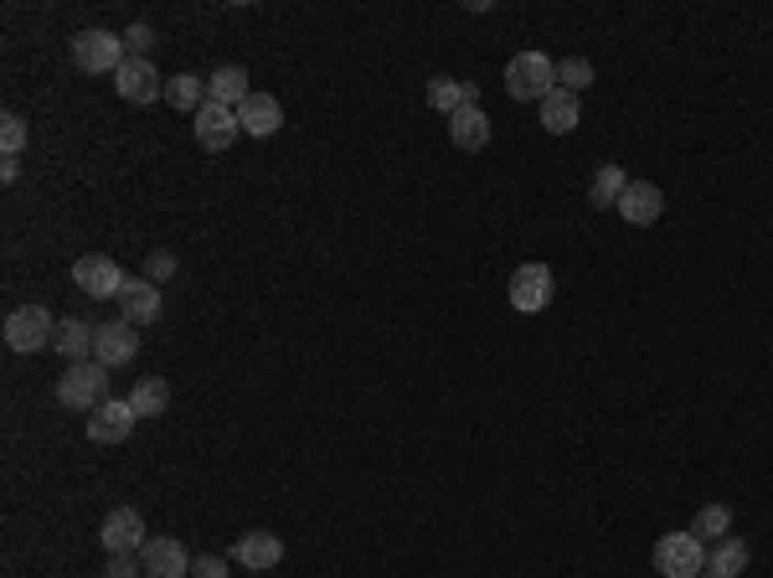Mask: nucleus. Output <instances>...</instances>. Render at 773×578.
<instances>
[{"label":"nucleus","instance_id":"19","mask_svg":"<svg viewBox=\"0 0 773 578\" xmlns=\"http://www.w3.org/2000/svg\"><path fill=\"white\" fill-rule=\"evenodd\" d=\"M449 124V140H455L459 151H485L490 145V114L485 109H459L455 120H444Z\"/></svg>","mask_w":773,"mask_h":578},{"label":"nucleus","instance_id":"10","mask_svg":"<svg viewBox=\"0 0 773 578\" xmlns=\"http://www.w3.org/2000/svg\"><path fill=\"white\" fill-rule=\"evenodd\" d=\"M139 413L130 409V398H109V403H99V409L88 413V440L93 444H124L130 434H135Z\"/></svg>","mask_w":773,"mask_h":578},{"label":"nucleus","instance_id":"17","mask_svg":"<svg viewBox=\"0 0 773 578\" xmlns=\"http://www.w3.org/2000/svg\"><path fill=\"white\" fill-rule=\"evenodd\" d=\"M233 558L237 568H248V574H264V568H279V558H284V543L273 537V532H243L233 547Z\"/></svg>","mask_w":773,"mask_h":578},{"label":"nucleus","instance_id":"18","mask_svg":"<svg viewBox=\"0 0 773 578\" xmlns=\"http://www.w3.org/2000/svg\"><path fill=\"white\" fill-rule=\"evenodd\" d=\"M537 109H541V130H547V135H572L578 120H583V103H578V93H568V88L547 93Z\"/></svg>","mask_w":773,"mask_h":578},{"label":"nucleus","instance_id":"30","mask_svg":"<svg viewBox=\"0 0 773 578\" xmlns=\"http://www.w3.org/2000/svg\"><path fill=\"white\" fill-rule=\"evenodd\" d=\"M176 269H181V264H176V254H170V248H150V254H145V279H150V285H166V279H176Z\"/></svg>","mask_w":773,"mask_h":578},{"label":"nucleus","instance_id":"11","mask_svg":"<svg viewBox=\"0 0 773 578\" xmlns=\"http://www.w3.org/2000/svg\"><path fill=\"white\" fill-rule=\"evenodd\" d=\"M139 563H145V578H186L197 558L186 553L181 537H150L139 547Z\"/></svg>","mask_w":773,"mask_h":578},{"label":"nucleus","instance_id":"16","mask_svg":"<svg viewBox=\"0 0 773 578\" xmlns=\"http://www.w3.org/2000/svg\"><path fill=\"white\" fill-rule=\"evenodd\" d=\"M237 124H243V135L269 140L273 130L284 124V109H279V99H273V93H258V88H253L248 99H243V109H237Z\"/></svg>","mask_w":773,"mask_h":578},{"label":"nucleus","instance_id":"28","mask_svg":"<svg viewBox=\"0 0 773 578\" xmlns=\"http://www.w3.org/2000/svg\"><path fill=\"white\" fill-rule=\"evenodd\" d=\"M691 532H696V537H732V511L712 501V507H702V511H696V522H691Z\"/></svg>","mask_w":773,"mask_h":578},{"label":"nucleus","instance_id":"3","mask_svg":"<svg viewBox=\"0 0 773 578\" xmlns=\"http://www.w3.org/2000/svg\"><path fill=\"white\" fill-rule=\"evenodd\" d=\"M0 336H5V346H11V352H21V357H36V352H47L52 341H57V321H52L47 305H21V310H11V315H5Z\"/></svg>","mask_w":773,"mask_h":578},{"label":"nucleus","instance_id":"31","mask_svg":"<svg viewBox=\"0 0 773 578\" xmlns=\"http://www.w3.org/2000/svg\"><path fill=\"white\" fill-rule=\"evenodd\" d=\"M150 47H155V26L135 21V26L124 32V52H130V57H150Z\"/></svg>","mask_w":773,"mask_h":578},{"label":"nucleus","instance_id":"5","mask_svg":"<svg viewBox=\"0 0 773 578\" xmlns=\"http://www.w3.org/2000/svg\"><path fill=\"white\" fill-rule=\"evenodd\" d=\"M650 558H656L660 578H702L706 574V547L696 532H665Z\"/></svg>","mask_w":773,"mask_h":578},{"label":"nucleus","instance_id":"14","mask_svg":"<svg viewBox=\"0 0 773 578\" xmlns=\"http://www.w3.org/2000/svg\"><path fill=\"white\" fill-rule=\"evenodd\" d=\"M619 218L635 222V227H656V222L665 218V191H660L656 181H629L619 197Z\"/></svg>","mask_w":773,"mask_h":578},{"label":"nucleus","instance_id":"32","mask_svg":"<svg viewBox=\"0 0 773 578\" xmlns=\"http://www.w3.org/2000/svg\"><path fill=\"white\" fill-rule=\"evenodd\" d=\"M139 574H145L139 553H109V568H103V578H139Z\"/></svg>","mask_w":773,"mask_h":578},{"label":"nucleus","instance_id":"22","mask_svg":"<svg viewBox=\"0 0 773 578\" xmlns=\"http://www.w3.org/2000/svg\"><path fill=\"white\" fill-rule=\"evenodd\" d=\"M748 558H753V553H748L742 537H722V543L706 553V574L712 578H738L742 568H748Z\"/></svg>","mask_w":773,"mask_h":578},{"label":"nucleus","instance_id":"26","mask_svg":"<svg viewBox=\"0 0 773 578\" xmlns=\"http://www.w3.org/2000/svg\"><path fill=\"white\" fill-rule=\"evenodd\" d=\"M428 103H434L444 120H455L459 109H470V99H464V78H434V84H428Z\"/></svg>","mask_w":773,"mask_h":578},{"label":"nucleus","instance_id":"20","mask_svg":"<svg viewBox=\"0 0 773 578\" xmlns=\"http://www.w3.org/2000/svg\"><path fill=\"white\" fill-rule=\"evenodd\" d=\"M248 73L243 68H217L212 78H206V99L222 103V109H243V99H248Z\"/></svg>","mask_w":773,"mask_h":578},{"label":"nucleus","instance_id":"13","mask_svg":"<svg viewBox=\"0 0 773 578\" xmlns=\"http://www.w3.org/2000/svg\"><path fill=\"white\" fill-rule=\"evenodd\" d=\"M99 543L109 547V553H139V547L150 543V532H145V516H139L135 507H119L103 516V532Z\"/></svg>","mask_w":773,"mask_h":578},{"label":"nucleus","instance_id":"4","mask_svg":"<svg viewBox=\"0 0 773 578\" xmlns=\"http://www.w3.org/2000/svg\"><path fill=\"white\" fill-rule=\"evenodd\" d=\"M130 63V52H124V36L103 32V26H88V32L72 36V68L78 73H119Z\"/></svg>","mask_w":773,"mask_h":578},{"label":"nucleus","instance_id":"27","mask_svg":"<svg viewBox=\"0 0 773 578\" xmlns=\"http://www.w3.org/2000/svg\"><path fill=\"white\" fill-rule=\"evenodd\" d=\"M593 78H598V73H593L589 57H562V63H557V88H568V93H583Z\"/></svg>","mask_w":773,"mask_h":578},{"label":"nucleus","instance_id":"12","mask_svg":"<svg viewBox=\"0 0 773 578\" xmlns=\"http://www.w3.org/2000/svg\"><path fill=\"white\" fill-rule=\"evenodd\" d=\"M191 120H197L191 130H197V145H202V151H227V145L243 135L237 109H222V103H212V99H206V109H197Z\"/></svg>","mask_w":773,"mask_h":578},{"label":"nucleus","instance_id":"24","mask_svg":"<svg viewBox=\"0 0 773 578\" xmlns=\"http://www.w3.org/2000/svg\"><path fill=\"white\" fill-rule=\"evenodd\" d=\"M166 103H170V109H181V114H197V109H206V78H197V73L166 78Z\"/></svg>","mask_w":773,"mask_h":578},{"label":"nucleus","instance_id":"29","mask_svg":"<svg viewBox=\"0 0 773 578\" xmlns=\"http://www.w3.org/2000/svg\"><path fill=\"white\" fill-rule=\"evenodd\" d=\"M21 145H26V120L21 114H0V151H5V160H16Z\"/></svg>","mask_w":773,"mask_h":578},{"label":"nucleus","instance_id":"25","mask_svg":"<svg viewBox=\"0 0 773 578\" xmlns=\"http://www.w3.org/2000/svg\"><path fill=\"white\" fill-rule=\"evenodd\" d=\"M624 187H629V176H624V166H598L589 181V202L598 207V212H608V207H619Z\"/></svg>","mask_w":773,"mask_h":578},{"label":"nucleus","instance_id":"7","mask_svg":"<svg viewBox=\"0 0 773 578\" xmlns=\"http://www.w3.org/2000/svg\"><path fill=\"white\" fill-rule=\"evenodd\" d=\"M135 357H139V325H130L124 315L93 325V362H103L114 373V367H130Z\"/></svg>","mask_w":773,"mask_h":578},{"label":"nucleus","instance_id":"23","mask_svg":"<svg viewBox=\"0 0 773 578\" xmlns=\"http://www.w3.org/2000/svg\"><path fill=\"white\" fill-rule=\"evenodd\" d=\"M52 346L68 357V367H72V362H88V357H93V325L72 321V315H68V321H57V341H52Z\"/></svg>","mask_w":773,"mask_h":578},{"label":"nucleus","instance_id":"15","mask_svg":"<svg viewBox=\"0 0 773 578\" xmlns=\"http://www.w3.org/2000/svg\"><path fill=\"white\" fill-rule=\"evenodd\" d=\"M160 310H166V300H160V285H150L145 274L139 279H130L124 285V294H119V315L130 325H155L160 321Z\"/></svg>","mask_w":773,"mask_h":578},{"label":"nucleus","instance_id":"1","mask_svg":"<svg viewBox=\"0 0 773 578\" xmlns=\"http://www.w3.org/2000/svg\"><path fill=\"white\" fill-rule=\"evenodd\" d=\"M505 93L516 103H541L547 93H557V63L547 52H516L505 63Z\"/></svg>","mask_w":773,"mask_h":578},{"label":"nucleus","instance_id":"21","mask_svg":"<svg viewBox=\"0 0 773 578\" xmlns=\"http://www.w3.org/2000/svg\"><path fill=\"white\" fill-rule=\"evenodd\" d=\"M130 409H135L139 419H160V413L170 409V382L166 377H139L135 388H130Z\"/></svg>","mask_w":773,"mask_h":578},{"label":"nucleus","instance_id":"2","mask_svg":"<svg viewBox=\"0 0 773 578\" xmlns=\"http://www.w3.org/2000/svg\"><path fill=\"white\" fill-rule=\"evenodd\" d=\"M57 403L72 413H93L109 403V367L103 362H72L68 373L57 377Z\"/></svg>","mask_w":773,"mask_h":578},{"label":"nucleus","instance_id":"34","mask_svg":"<svg viewBox=\"0 0 773 578\" xmlns=\"http://www.w3.org/2000/svg\"><path fill=\"white\" fill-rule=\"evenodd\" d=\"M706 578H712V574H706Z\"/></svg>","mask_w":773,"mask_h":578},{"label":"nucleus","instance_id":"6","mask_svg":"<svg viewBox=\"0 0 773 578\" xmlns=\"http://www.w3.org/2000/svg\"><path fill=\"white\" fill-rule=\"evenodd\" d=\"M72 285L83 289L88 300H119L124 285H130V274L119 269L109 254H83L78 264H72Z\"/></svg>","mask_w":773,"mask_h":578},{"label":"nucleus","instance_id":"9","mask_svg":"<svg viewBox=\"0 0 773 578\" xmlns=\"http://www.w3.org/2000/svg\"><path fill=\"white\" fill-rule=\"evenodd\" d=\"M552 269L547 264H522V269L511 274V305L522 310V315H537V310L552 305Z\"/></svg>","mask_w":773,"mask_h":578},{"label":"nucleus","instance_id":"33","mask_svg":"<svg viewBox=\"0 0 773 578\" xmlns=\"http://www.w3.org/2000/svg\"><path fill=\"white\" fill-rule=\"evenodd\" d=\"M191 574H197V578H227V558H212V553H202V558L191 563Z\"/></svg>","mask_w":773,"mask_h":578},{"label":"nucleus","instance_id":"8","mask_svg":"<svg viewBox=\"0 0 773 578\" xmlns=\"http://www.w3.org/2000/svg\"><path fill=\"white\" fill-rule=\"evenodd\" d=\"M114 93L124 103H155V99H166V78L155 73V57H130V63L114 73Z\"/></svg>","mask_w":773,"mask_h":578}]
</instances>
